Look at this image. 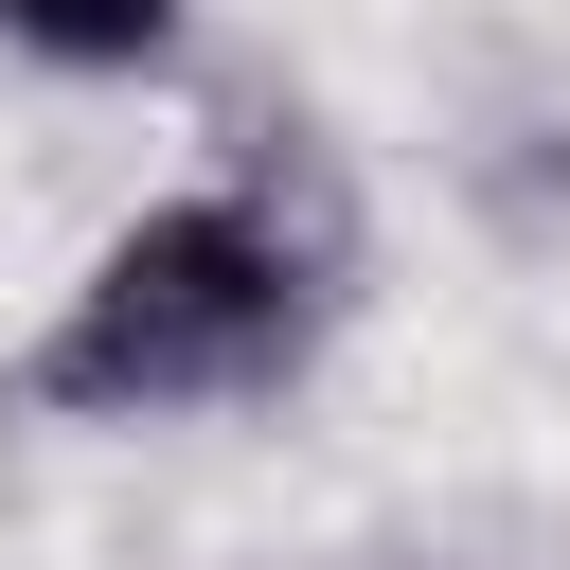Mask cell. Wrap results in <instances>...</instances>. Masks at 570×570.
<instances>
[{
  "label": "cell",
  "instance_id": "cell-1",
  "mask_svg": "<svg viewBox=\"0 0 570 570\" xmlns=\"http://www.w3.org/2000/svg\"><path fill=\"white\" fill-rule=\"evenodd\" d=\"M321 303H338V249L267 178H178L125 232H89V267L53 285L36 356H18V410H53V428L249 410V392H285L321 356Z\"/></svg>",
  "mask_w": 570,
  "mask_h": 570
},
{
  "label": "cell",
  "instance_id": "cell-2",
  "mask_svg": "<svg viewBox=\"0 0 570 570\" xmlns=\"http://www.w3.org/2000/svg\"><path fill=\"white\" fill-rule=\"evenodd\" d=\"M178 36H196V0H0V53H36V71H178Z\"/></svg>",
  "mask_w": 570,
  "mask_h": 570
}]
</instances>
